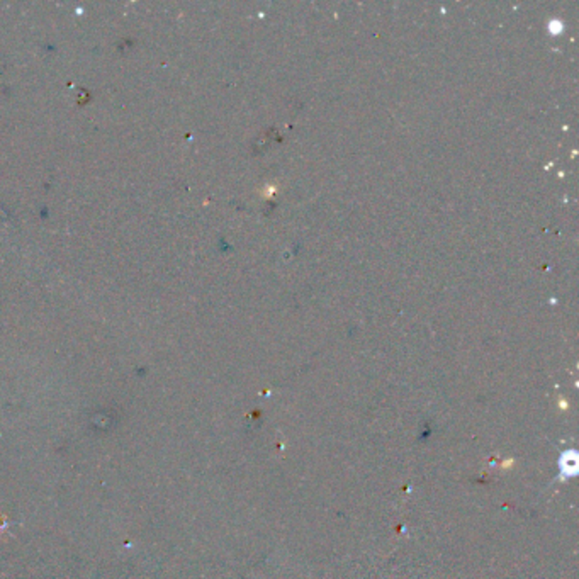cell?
<instances>
[{
    "label": "cell",
    "instance_id": "obj_1",
    "mask_svg": "<svg viewBox=\"0 0 579 579\" xmlns=\"http://www.w3.org/2000/svg\"><path fill=\"white\" fill-rule=\"evenodd\" d=\"M578 469V457L574 454H564L561 459V471L566 478L576 474Z\"/></svg>",
    "mask_w": 579,
    "mask_h": 579
}]
</instances>
